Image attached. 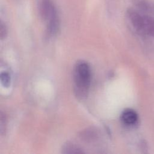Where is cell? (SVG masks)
I'll return each mask as SVG.
<instances>
[{
	"label": "cell",
	"mask_w": 154,
	"mask_h": 154,
	"mask_svg": "<svg viewBox=\"0 0 154 154\" xmlns=\"http://www.w3.org/2000/svg\"><path fill=\"white\" fill-rule=\"evenodd\" d=\"M91 69L88 64L79 61L73 69V91L79 99H85L88 93L91 82Z\"/></svg>",
	"instance_id": "6da1fadb"
},
{
	"label": "cell",
	"mask_w": 154,
	"mask_h": 154,
	"mask_svg": "<svg viewBox=\"0 0 154 154\" xmlns=\"http://www.w3.org/2000/svg\"><path fill=\"white\" fill-rule=\"evenodd\" d=\"M40 14L42 18L46 22L48 32L55 34L59 29L60 24L57 10L52 0H42Z\"/></svg>",
	"instance_id": "7a4b0ae2"
},
{
	"label": "cell",
	"mask_w": 154,
	"mask_h": 154,
	"mask_svg": "<svg viewBox=\"0 0 154 154\" xmlns=\"http://www.w3.org/2000/svg\"><path fill=\"white\" fill-rule=\"evenodd\" d=\"M127 15L134 28L137 31L143 32L144 23V16H141L138 11L132 8L128 10Z\"/></svg>",
	"instance_id": "3957f363"
},
{
	"label": "cell",
	"mask_w": 154,
	"mask_h": 154,
	"mask_svg": "<svg viewBox=\"0 0 154 154\" xmlns=\"http://www.w3.org/2000/svg\"><path fill=\"white\" fill-rule=\"evenodd\" d=\"M120 119L125 125L131 126L137 123L138 120V114L134 109L127 108L122 112Z\"/></svg>",
	"instance_id": "277c9868"
},
{
	"label": "cell",
	"mask_w": 154,
	"mask_h": 154,
	"mask_svg": "<svg viewBox=\"0 0 154 154\" xmlns=\"http://www.w3.org/2000/svg\"><path fill=\"white\" fill-rule=\"evenodd\" d=\"M143 33L150 36H154V17L149 16H144Z\"/></svg>",
	"instance_id": "5b68a950"
},
{
	"label": "cell",
	"mask_w": 154,
	"mask_h": 154,
	"mask_svg": "<svg viewBox=\"0 0 154 154\" xmlns=\"http://www.w3.org/2000/svg\"><path fill=\"white\" fill-rule=\"evenodd\" d=\"M62 153H81L84 151L79 146L72 143H67L62 148Z\"/></svg>",
	"instance_id": "8992f818"
},
{
	"label": "cell",
	"mask_w": 154,
	"mask_h": 154,
	"mask_svg": "<svg viewBox=\"0 0 154 154\" xmlns=\"http://www.w3.org/2000/svg\"><path fill=\"white\" fill-rule=\"evenodd\" d=\"M134 5L140 10L143 11H150L152 7L147 0H132Z\"/></svg>",
	"instance_id": "52a82bcc"
},
{
	"label": "cell",
	"mask_w": 154,
	"mask_h": 154,
	"mask_svg": "<svg viewBox=\"0 0 154 154\" xmlns=\"http://www.w3.org/2000/svg\"><path fill=\"white\" fill-rule=\"evenodd\" d=\"M0 79L2 85L4 87H9L11 84V76L7 72H2L0 75Z\"/></svg>",
	"instance_id": "ba28073f"
},
{
	"label": "cell",
	"mask_w": 154,
	"mask_h": 154,
	"mask_svg": "<svg viewBox=\"0 0 154 154\" xmlns=\"http://www.w3.org/2000/svg\"><path fill=\"white\" fill-rule=\"evenodd\" d=\"M0 129H1V134H4L5 131L6 126V117L5 114H3L2 112H1V117H0Z\"/></svg>",
	"instance_id": "9c48e42d"
},
{
	"label": "cell",
	"mask_w": 154,
	"mask_h": 154,
	"mask_svg": "<svg viewBox=\"0 0 154 154\" xmlns=\"http://www.w3.org/2000/svg\"><path fill=\"white\" fill-rule=\"evenodd\" d=\"M7 34V29L5 25L1 22L0 24V37L1 39H4L6 37Z\"/></svg>",
	"instance_id": "30bf717a"
}]
</instances>
